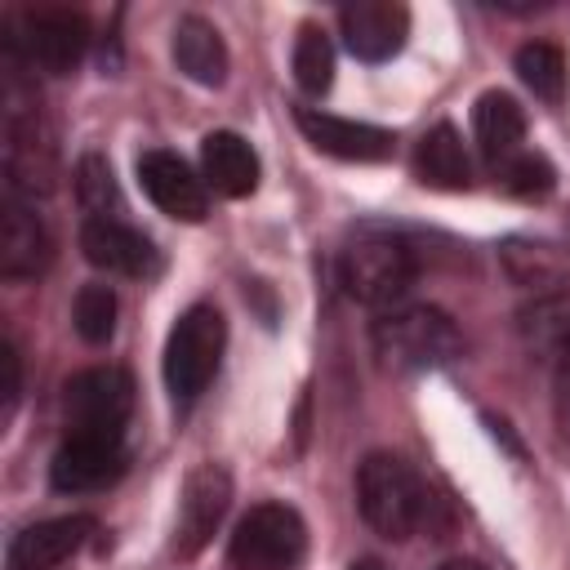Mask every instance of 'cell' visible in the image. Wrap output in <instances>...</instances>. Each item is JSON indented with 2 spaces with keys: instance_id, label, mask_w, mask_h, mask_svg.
<instances>
[{
  "instance_id": "4",
  "label": "cell",
  "mask_w": 570,
  "mask_h": 570,
  "mask_svg": "<svg viewBox=\"0 0 570 570\" xmlns=\"http://www.w3.org/2000/svg\"><path fill=\"white\" fill-rule=\"evenodd\" d=\"M223 347H227V321L214 303H191L169 338H165V387L174 401L191 405L218 374V361H223Z\"/></svg>"
},
{
  "instance_id": "10",
  "label": "cell",
  "mask_w": 570,
  "mask_h": 570,
  "mask_svg": "<svg viewBox=\"0 0 570 570\" xmlns=\"http://www.w3.org/2000/svg\"><path fill=\"white\" fill-rule=\"evenodd\" d=\"M138 187L147 191V200L178 218V223H200L209 214V187L205 178H196V169L165 147H151L138 156Z\"/></svg>"
},
{
  "instance_id": "24",
  "label": "cell",
  "mask_w": 570,
  "mask_h": 570,
  "mask_svg": "<svg viewBox=\"0 0 570 570\" xmlns=\"http://www.w3.org/2000/svg\"><path fill=\"white\" fill-rule=\"evenodd\" d=\"M116 312H120L116 289H111L107 281H89V285L76 289L71 325H76V334H80L89 347H102V343L116 334Z\"/></svg>"
},
{
  "instance_id": "16",
  "label": "cell",
  "mask_w": 570,
  "mask_h": 570,
  "mask_svg": "<svg viewBox=\"0 0 570 570\" xmlns=\"http://www.w3.org/2000/svg\"><path fill=\"white\" fill-rule=\"evenodd\" d=\"M200 169H205V183L218 196H227V200H240V196H249L258 187V151L240 134H232V129L205 134Z\"/></svg>"
},
{
  "instance_id": "2",
  "label": "cell",
  "mask_w": 570,
  "mask_h": 570,
  "mask_svg": "<svg viewBox=\"0 0 570 570\" xmlns=\"http://www.w3.org/2000/svg\"><path fill=\"white\" fill-rule=\"evenodd\" d=\"M374 352L392 370H441L463 352L459 325L432 303H396L383 307L370 325Z\"/></svg>"
},
{
  "instance_id": "29",
  "label": "cell",
  "mask_w": 570,
  "mask_h": 570,
  "mask_svg": "<svg viewBox=\"0 0 570 570\" xmlns=\"http://www.w3.org/2000/svg\"><path fill=\"white\" fill-rule=\"evenodd\" d=\"M436 570H485L481 561H472V557H450V561H441Z\"/></svg>"
},
{
  "instance_id": "26",
  "label": "cell",
  "mask_w": 570,
  "mask_h": 570,
  "mask_svg": "<svg viewBox=\"0 0 570 570\" xmlns=\"http://www.w3.org/2000/svg\"><path fill=\"white\" fill-rule=\"evenodd\" d=\"M494 169H499L503 187H508L512 196H521V200H543V196L557 187L552 165H548L543 156H534V151H517V156L499 160Z\"/></svg>"
},
{
  "instance_id": "6",
  "label": "cell",
  "mask_w": 570,
  "mask_h": 570,
  "mask_svg": "<svg viewBox=\"0 0 570 570\" xmlns=\"http://www.w3.org/2000/svg\"><path fill=\"white\" fill-rule=\"evenodd\" d=\"M303 552L307 525L289 503H254L227 539V561L236 570H294Z\"/></svg>"
},
{
  "instance_id": "18",
  "label": "cell",
  "mask_w": 570,
  "mask_h": 570,
  "mask_svg": "<svg viewBox=\"0 0 570 570\" xmlns=\"http://www.w3.org/2000/svg\"><path fill=\"white\" fill-rule=\"evenodd\" d=\"M174 62L187 80L218 89L227 80V45H223L218 27L200 13H183L174 27Z\"/></svg>"
},
{
  "instance_id": "28",
  "label": "cell",
  "mask_w": 570,
  "mask_h": 570,
  "mask_svg": "<svg viewBox=\"0 0 570 570\" xmlns=\"http://www.w3.org/2000/svg\"><path fill=\"white\" fill-rule=\"evenodd\" d=\"M557 419H561V428L570 432V352L557 361Z\"/></svg>"
},
{
  "instance_id": "5",
  "label": "cell",
  "mask_w": 570,
  "mask_h": 570,
  "mask_svg": "<svg viewBox=\"0 0 570 570\" xmlns=\"http://www.w3.org/2000/svg\"><path fill=\"white\" fill-rule=\"evenodd\" d=\"M4 53L45 76H71L89 53V22L76 9H22L4 22Z\"/></svg>"
},
{
  "instance_id": "1",
  "label": "cell",
  "mask_w": 570,
  "mask_h": 570,
  "mask_svg": "<svg viewBox=\"0 0 570 570\" xmlns=\"http://www.w3.org/2000/svg\"><path fill=\"white\" fill-rule=\"evenodd\" d=\"M338 276H343V289L356 303L383 312V307H396L410 294V285L419 276V254L401 232L361 227L343 249Z\"/></svg>"
},
{
  "instance_id": "25",
  "label": "cell",
  "mask_w": 570,
  "mask_h": 570,
  "mask_svg": "<svg viewBox=\"0 0 570 570\" xmlns=\"http://www.w3.org/2000/svg\"><path fill=\"white\" fill-rule=\"evenodd\" d=\"M76 200H80L85 218H116L120 214V187H116L107 156L85 151L76 160Z\"/></svg>"
},
{
  "instance_id": "27",
  "label": "cell",
  "mask_w": 570,
  "mask_h": 570,
  "mask_svg": "<svg viewBox=\"0 0 570 570\" xmlns=\"http://www.w3.org/2000/svg\"><path fill=\"white\" fill-rule=\"evenodd\" d=\"M0 365H4V414H13L18 392H22V356H18L13 338L0 343Z\"/></svg>"
},
{
  "instance_id": "14",
  "label": "cell",
  "mask_w": 570,
  "mask_h": 570,
  "mask_svg": "<svg viewBox=\"0 0 570 570\" xmlns=\"http://www.w3.org/2000/svg\"><path fill=\"white\" fill-rule=\"evenodd\" d=\"M303 138L325 151V156H338V160H387L392 156V129H379V125H365V120H347V116H330L321 107H298L294 111Z\"/></svg>"
},
{
  "instance_id": "12",
  "label": "cell",
  "mask_w": 570,
  "mask_h": 570,
  "mask_svg": "<svg viewBox=\"0 0 570 570\" xmlns=\"http://www.w3.org/2000/svg\"><path fill=\"white\" fill-rule=\"evenodd\" d=\"M53 263V236L36 205L4 196L0 205V276L4 281H36Z\"/></svg>"
},
{
  "instance_id": "19",
  "label": "cell",
  "mask_w": 570,
  "mask_h": 570,
  "mask_svg": "<svg viewBox=\"0 0 570 570\" xmlns=\"http://www.w3.org/2000/svg\"><path fill=\"white\" fill-rule=\"evenodd\" d=\"M472 134H476V142H481V151H485L490 165L517 156L521 151V138H525V111H521V102L512 94H503V89H485L476 98V107H472Z\"/></svg>"
},
{
  "instance_id": "11",
  "label": "cell",
  "mask_w": 570,
  "mask_h": 570,
  "mask_svg": "<svg viewBox=\"0 0 570 570\" xmlns=\"http://www.w3.org/2000/svg\"><path fill=\"white\" fill-rule=\"evenodd\" d=\"M338 31L352 58L361 62H387L405 49L410 36V9L401 0H356L338 9Z\"/></svg>"
},
{
  "instance_id": "30",
  "label": "cell",
  "mask_w": 570,
  "mask_h": 570,
  "mask_svg": "<svg viewBox=\"0 0 570 570\" xmlns=\"http://www.w3.org/2000/svg\"><path fill=\"white\" fill-rule=\"evenodd\" d=\"M347 570H383V566H379V561H374V557H361V561H352V566H347Z\"/></svg>"
},
{
  "instance_id": "21",
  "label": "cell",
  "mask_w": 570,
  "mask_h": 570,
  "mask_svg": "<svg viewBox=\"0 0 570 570\" xmlns=\"http://www.w3.org/2000/svg\"><path fill=\"white\" fill-rule=\"evenodd\" d=\"M512 67H517L521 85H525L534 98H543V102H561V98H566L570 67H566V53H561L557 45H548V40H530V45L517 49Z\"/></svg>"
},
{
  "instance_id": "22",
  "label": "cell",
  "mask_w": 570,
  "mask_h": 570,
  "mask_svg": "<svg viewBox=\"0 0 570 570\" xmlns=\"http://www.w3.org/2000/svg\"><path fill=\"white\" fill-rule=\"evenodd\" d=\"M499 258H503L508 276H512L517 285L534 289V294L557 289V281L566 276L561 254H557L552 245H543V240H508V245L499 249Z\"/></svg>"
},
{
  "instance_id": "23",
  "label": "cell",
  "mask_w": 570,
  "mask_h": 570,
  "mask_svg": "<svg viewBox=\"0 0 570 570\" xmlns=\"http://www.w3.org/2000/svg\"><path fill=\"white\" fill-rule=\"evenodd\" d=\"M294 80L312 98H321L334 85V45L316 22H303L294 36Z\"/></svg>"
},
{
  "instance_id": "8",
  "label": "cell",
  "mask_w": 570,
  "mask_h": 570,
  "mask_svg": "<svg viewBox=\"0 0 570 570\" xmlns=\"http://www.w3.org/2000/svg\"><path fill=\"white\" fill-rule=\"evenodd\" d=\"M120 472H125V432H67L49 463V481L62 494L102 490Z\"/></svg>"
},
{
  "instance_id": "3",
  "label": "cell",
  "mask_w": 570,
  "mask_h": 570,
  "mask_svg": "<svg viewBox=\"0 0 570 570\" xmlns=\"http://www.w3.org/2000/svg\"><path fill=\"white\" fill-rule=\"evenodd\" d=\"M356 508L365 517V525L383 539H410L423 517H428V490L419 481V472L387 454V450H374L361 459L356 468Z\"/></svg>"
},
{
  "instance_id": "20",
  "label": "cell",
  "mask_w": 570,
  "mask_h": 570,
  "mask_svg": "<svg viewBox=\"0 0 570 570\" xmlns=\"http://www.w3.org/2000/svg\"><path fill=\"white\" fill-rule=\"evenodd\" d=\"M414 174L428 183V187H441V191H463L472 183V160H468V147H463V134L454 125H436L419 138L414 147Z\"/></svg>"
},
{
  "instance_id": "17",
  "label": "cell",
  "mask_w": 570,
  "mask_h": 570,
  "mask_svg": "<svg viewBox=\"0 0 570 570\" xmlns=\"http://www.w3.org/2000/svg\"><path fill=\"white\" fill-rule=\"evenodd\" d=\"M517 334H521V347L530 356H539L557 370V361L570 352V289L534 294L517 312Z\"/></svg>"
},
{
  "instance_id": "7",
  "label": "cell",
  "mask_w": 570,
  "mask_h": 570,
  "mask_svg": "<svg viewBox=\"0 0 570 570\" xmlns=\"http://www.w3.org/2000/svg\"><path fill=\"white\" fill-rule=\"evenodd\" d=\"M129 410H134V379L120 365L80 370L62 387L67 432H125Z\"/></svg>"
},
{
  "instance_id": "13",
  "label": "cell",
  "mask_w": 570,
  "mask_h": 570,
  "mask_svg": "<svg viewBox=\"0 0 570 570\" xmlns=\"http://www.w3.org/2000/svg\"><path fill=\"white\" fill-rule=\"evenodd\" d=\"M98 530V521L89 512H67V517H49V521H36L27 530H18L9 539V570H53L62 561H71L89 534Z\"/></svg>"
},
{
  "instance_id": "9",
  "label": "cell",
  "mask_w": 570,
  "mask_h": 570,
  "mask_svg": "<svg viewBox=\"0 0 570 570\" xmlns=\"http://www.w3.org/2000/svg\"><path fill=\"white\" fill-rule=\"evenodd\" d=\"M227 503H232V472L223 463H200L187 472L183 499H178V521H174V552L183 561L209 543V534L227 517Z\"/></svg>"
},
{
  "instance_id": "15",
  "label": "cell",
  "mask_w": 570,
  "mask_h": 570,
  "mask_svg": "<svg viewBox=\"0 0 570 570\" xmlns=\"http://www.w3.org/2000/svg\"><path fill=\"white\" fill-rule=\"evenodd\" d=\"M80 249L98 272H111V276H151L160 267L156 245L120 218H85Z\"/></svg>"
}]
</instances>
